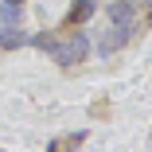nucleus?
I'll use <instances>...</instances> for the list:
<instances>
[{
  "label": "nucleus",
  "mask_w": 152,
  "mask_h": 152,
  "mask_svg": "<svg viewBox=\"0 0 152 152\" xmlns=\"http://www.w3.org/2000/svg\"><path fill=\"white\" fill-rule=\"evenodd\" d=\"M51 55L58 66H78L90 55V31H70L63 43H51Z\"/></svg>",
  "instance_id": "1"
},
{
  "label": "nucleus",
  "mask_w": 152,
  "mask_h": 152,
  "mask_svg": "<svg viewBox=\"0 0 152 152\" xmlns=\"http://www.w3.org/2000/svg\"><path fill=\"white\" fill-rule=\"evenodd\" d=\"M133 31H137V27H117V23H109L105 35L98 39V55L109 58V55H117L121 47H129V43H133Z\"/></svg>",
  "instance_id": "2"
},
{
  "label": "nucleus",
  "mask_w": 152,
  "mask_h": 152,
  "mask_svg": "<svg viewBox=\"0 0 152 152\" xmlns=\"http://www.w3.org/2000/svg\"><path fill=\"white\" fill-rule=\"evenodd\" d=\"M105 20L117 27H137V4L133 0H109L105 4Z\"/></svg>",
  "instance_id": "3"
},
{
  "label": "nucleus",
  "mask_w": 152,
  "mask_h": 152,
  "mask_svg": "<svg viewBox=\"0 0 152 152\" xmlns=\"http://www.w3.org/2000/svg\"><path fill=\"white\" fill-rule=\"evenodd\" d=\"M27 43H31V35L20 23H0V51H16V47H27Z\"/></svg>",
  "instance_id": "4"
},
{
  "label": "nucleus",
  "mask_w": 152,
  "mask_h": 152,
  "mask_svg": "<svg viewBox=\"0 0 152 152\" xmlns=\"http://www.w3.org/2000/svg\"><path fill=\"white\" fill-rule=\"evenodd\" d=\"M20 20H23L20 0H0V23H20Z\"/></svg>",
  "instance_id": "5"
},
{
  "label": "nucleus",
  "mask_w": 152,
  "mask_h": 152,
  "mask_svg": "<svg viewBox=\"0 0 152 152\" xmlns=\"http://www.w3.org/2000/svg\"><path fill=\"white\" fill-rule=\"evenodd\" d=\"M94 12H98V0H74V8H70V23H86Z\"/></svg>",
  "instance_id": "6"
},
{
  "label": "nucleus",
  "mask_w": 152,
  "mask_h": 152,
  "mask_svg": "<svg viewBox=\"0 0 152 152\" xmlns=\"http://www.w3.org/2000/svg\"><path fill=\"white\" fill-rule=\"evenodd\" d=\"M82 140H86V133H74V137H63L55 148H70V144H82Z\"/></svg>",
  "instance_id": "7"
},
{
  "label": "nucleus",
  "mask_w": 152,
  "mask_h": 152,
  "mask_svg": "<svg viewBox=\"0 0 152 152\" xmlns=\"http://www.w3.org/2000/svg\"><path fill=\"white\" fill-rule=\"evenodd\" d=\"M20 4H23V0H20Z\"/></svg>",
  "instance_id": "8"
}]
</instances>
